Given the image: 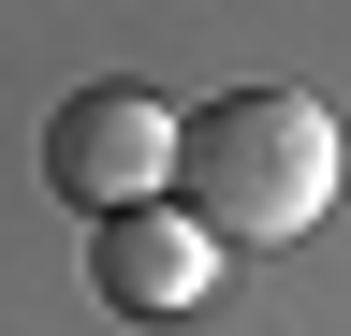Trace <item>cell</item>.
Here are the masks:
<instances>
[{
    "label": "cell",
    "mask_w": 351,
    "mask_h": 336,
    "mask_svg": "<svg viewBox=\"0 0 351 336\" xmlns=\"http://www.w3.org/2000/svg\"><path fill=\"white\" fill-rule=\"evenodd\" d=\"M44 190L88 205V220H132V205L176 190V117L147 88H73L59 117H44Z\"/></svg>",
    "instance_id": "obj_2"
},
{
    "label": "cell",
    "mask_w": 351,
    "mask_h": 336,
    "mask_svg": "<svg viewBox=\"0 0 351 336\" xmlns=\"http://www.w3.org/2000/svg\"><path fill=\"white\" fill-rule=\"evenodd\" d=\"M205 263H219V234H205V220H176V205H132V220H103V248H88L103 307H132V322L205 307Z\"/></svg>",
    "instance_id": "obj_3"
},
{
    "label": "cell",
    "mask_w": 351,
    "mask_h": 336,
    "mask_svg": "<svg viewBox=\"0 0 351 336\" xmlns=\"http://www.w3.org/2000/svg\"><path fill=\"white\" fill-rule=\"evenodd\" d=\"M351 146L307 88H219L205 117H176V220H205L219 248H293L337 205Z\"/></svg>",
    "instance_id": "obj_1"
}]
</instances>
